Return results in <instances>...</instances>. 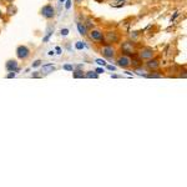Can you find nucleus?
I'll use <instances>...</instances> for the list:
<instances>
[{
    "mask_svg": "<svg viewBox=\"0 0 187 187\" xmlns=\"http://www.w3.org/2000/svg\"><path fill=\"white\" fill-rule=\"evenodd\" d=\"M154 54H155L154 49L149 48V46H145V48L140 49V51L136 54V55H137L141 60H149V59L154 58Z\"/></svg>",
    "mask_w": 187,
    "mask_h": 187,
    "instance_id": "1",
    "label": "nucleus"
},
{
    "mask_svg": "<svg viewBox=\"0 0 187 187\" xmlns=\"http://www.w3.org/2000/svg\"><path fill=\"white\" fill-rule=\"evenodd\" d=\"M121 51L125 54V55H129V56H134L136 54V50H135V45L131 41H125L121 45Z\"/></svg>",
    "mask_w": 187,
    "mask_h": 187,
    "instance_id": "2",
    "label": "nucleus"
},
{
    "mask_svg": "<svg viewBox=\"0 0 187 187\" xmlns=\"http://www.w3.org/2000/svg\"><path fill=\"white\" fill-rule=\"evenodd\" d=\"M89 38L96 41V43H100L102 44L104 43V33L99 29H92L89 31Z\"/></svg>",
    "mask_w": 187,
    "mask_h": 187,
    "instance_id": "3",
    "label": "nucleus"
},
{
    "mask_svg": "<svg viewBox=\"0 0 187 187\" xmlns=\"http://www.w3.org/2000/svg\"><path fill=\"white\" fill-rule=\"evenodd\" d=\"M16 56L20 60H26L30 56V49L25 45H20L16 48Z\"/></svg>",
    "mask_w": 187,
    "mask_h": 187,
    "instance_id": "4",
    "label": "nucleus"
},
{
    "mask_svg": "<svg viewBox=\"0 0 187 187\" xmlns=\"http://www.w3.org/2000/svg\"><path fill=\"white\" fill-rule=\"evenodd\" d=\"M40 14L43 15L45 19H51V18H54L55 16V9H54L53 5H45V6H43L41 8V10H40Z\"/></svg>",
    "mask_w": 187,
    "mask_h": 187,
    "instance_id": "5",
    "label": "nucleus"
},
{
    "mask_svg": "<svg viewBox=\"0 0 187 187\" xmlns=\"http://www.w3.org/2000/svg\"><path fill=\"white\" fill-rule=\"evenodd\" d=\"M120 40V35L116 33V31H109L106 33V35H104V41L109 44H114V43H119Z\"/></svg>",
    "mask_w": 187,
    "mask_h": 187,
    "instance_id": "6",
    "label": "nucleus"
},
{
    "mask_svg": "<svg viewBox=\"0 0 187 187\" xmlns=\"http://www.w3.org/2000/svg\"><path fill=\"white\" fill-rule=\"evenodd\" d=\"M101 55L104 56V58L106 59H112L114 56H115V49H114V46L112 45H105L104 48L101 49Z\"/></svg>",
    "mask_w": 187,
    "mask_h": 187,
    "instance_id": "7",
    "label": "nucleus"
},
{
    "mask_svg": "<svg viewBox=\"0 0 187 187\" xmlns=\"http://www.w3.org/2000/svg\"><path fill=\"white\" fill-rule=\"evenodd\" d=\"M117 66L122 67V69H127V67L131 66V56H129V55H122V56H120V58L117 59Z\"/></svg>",
    "mask_w": 187,
    "mask_h": 187,
    "instance_id": "8",
    "label": "nucleus"
},
{
    "mask_svg": "<svg viewBox=\"0 0 187 187\" xmlns=\"http://www.w3.org/2000/svg\"><path fill=\"white\" fill-rule=\"evenodd\" d=\"M145 66H146V69L150 70V71H155V70H157L158 67H160V60H158V59L151 58L145 62Z\"/></svg>",
    "mask_w": 187,
    "mask_h": 187,
    "instance_id": "9",
    "label": "nucleus"
},
{
    "mask_svg": "<svg viewBox=\"0 0 187 187\" xmlns=\"http://www.w3.org/2000/svg\"><path fill=\"white\" fill-rule=\"evenodd\" d=\"M18 67H19V64L16 60H8L5 64V69L8 71H18Z\"/></svg>",
    "mask_w": 187,
    "mask_h": 187,
    "instance_id": "10",
    "label": "nucleus"
},
{
    "mask_svg": "<svg viewBox=\"0 0 187 187\" xmlns=\"http://www.w3.org/2000/svg\"><path fill=\"white\" fill-rule=\"evenodd\" d=\"M5 13H6V15H9V16H14V15L18 13V8H16L13 3H10V4H8V6H6Z\"/></svg>",
    "mask_w": 187,
    "mask_h": 187,
    "instance_id": "11",
    "label": "nucleus"
},
{
    "mask_svg": "<svg viewBox=\"0 0 187 187\" xmlns=\"http://www.w3.org/2000/svg\"><path fill=\"white\" fill-rule=\"evenodd\" d=\"M56 70V66L53 65V64H46V65H43L41 67V72L43 74H50V72H53Z\"/></svg>",
    "mask_w": 187,
    "mask_h": 187,
    "instance_id": "12",
    "label": "nucleus"
},
{
    "mask_svg": "<svg viewBox=\"0 0 187 187\" xmlns=\"http://www.w3.org/2000/svg\"><path fill=\"white\" fill-rule=\"evenodd\" d=\"M131 66H134L135 69L136 67H140V66H142V60L135 54L134 56H132V59H131Z\"/></svg>",
    "mask_w": 187,
    "mask_h": 187,
    "instance_id": "13",
    "label": "nucleus"
},
{
    "mask_svg": "<svg viewBox=\"0 0 187 187\" xmlns=\"http://www.w3.org/2000/svg\"><path fill=\"white\" fill-rule=\"evenodd\" d=\"M77 29H79V33L81 34L82 36H85L87 34V28L84 24H81V23H77Z\"/></svg>",
    "mask_w": 187,
    "mask_h": 187,
    "instance_id": "14",
    "label": "nucleus"
},
{
    "mask_svg": "<svg viewBox=\"0 0 187 187\" xmlns=\"http://www.w3.org/2000/svg\"><path fill=\"white\" fill-rule=\"evenodd\" d=\"M84 77H87V79H97V77H99V74L96 71H89L84 75Z\"/></svg>",
    "mask_w": 187,
    "mask_h": 187,
    "instance_id": "15",
    "label": "nucleus"
},
{
    "mask_svg": "<svg viewBox=\"0 0 187 187\" xmlns=\"http://www.w3.org/2000/svg\"><path fill=\"white\" fill-rule=\"evenodd\" d=\"M146 76H147V77H150V79H160V77H162V74H157V72H152V74H147Z\"/></svg>",
    "mask_w": 187,
    "mask_h": 187,
    "instance_id": "16",
    "label": "nucleus"
},
{
    "mask_svg": "<svg viewBox=\"0 0 187 187\" xmlns=\"http://www.w3.org/2000/svg\"><path fill=\"white\" fill-rule=\"evenodd\" d=\"M74 77H75V79H79V77H84V74H82L81 70H76V71L74 72Z\"/></svg>",
    "mask_w": 187,
    "mask_h": 187,
    "instance_id": "17",
    "label": "nucleus"
},
{
    "mask_svg": "<svg viewBox=\"0 0 187 187\" xmlns=\"http://www.w3.org/2000/svg\"><path fill=\"white\" fill-rule=\"evenodd\" d=\"M96 62H97L99 65H106L105 60H102V59H96Z\"/></svg>",
    "mask_w": 187,
    "mask_h": 187,
    "instance_id": "18",
    "label": "nucleus"
},
{
    "mask_svg": "<svg viewBox=\"0 0 187 187\" xmlns=\"http://www.w3.org/2000/svg\"><path fill=\"white\" fill-rule=\"evenodd\" d=\"M64 69H65V70H69V71H72V70H74L72 65H64Z\"/></svg>",
    "mask_w": 187,
    "mask_h": 187,
    "instance_id": "19",
    "label": "nucleus"
},
{
    "mask_svg": "<svg viewBox=\"0 0 187 187\" xmlns=\"http://www.w3.org/2000/svg\"><path fill=\"white\" fill-rule=\"evenodd\" d=\"M41 65V60H36V61L33 64V67H38V66H40Z\"/></svg>",
    "mask_w": 187,
    "mask_h": 187,
    "instance_id": "20",
    "label": "nucleus"
},
{
    "mask_svg": "<svg viewBox=\"0 0 187 187\" xmlns=\"http://www.w3.org/2000/svg\"><path fill=\"white\" fill-rule=\"evenodd\" d=\"M85 48V45L81 43V41H79V43H76V49H82Z\"/></svg>",
    "mask_w": 187,
    "mask_h": 187,
    "instance_id": "21",
    "label": "nucleus"
},
{
    "mask_svg": "<svg viewBox=\"0 0 187 187\" xmlns=\"http://www.w3.org/2000/svg\"><path fill=\"white\" fill-rule=\"evenodd\" d=\"M66 9H70V6H71V0H66Z\"/></svg>",
    "mask_w": 187,
    "mask_h": 187,
    "instance_id": "22",
    "label": "nucleus"
},
{
    "mask_svg": "<svg viewBox=\"0 0 187 187\" xmlns=\"http://www.w3.org/2000/svg\"><path fill=\"white\" fill-rule=\"evenodd\" d=\"M96 72H97V74H102V72H104V69L99 67V69H96Z\"/></svg>",
    "mask_w": 187,
    "mask_h": 187,
    "instance_id": "23",
    "label": "nucleus"
},
{
    "mask_svg": "<svg viewBox=\"0 0 187 187\" xmlns=\"http://www.w3.org/2000/svg\"><path fill=\"white\" fill-rule=\"evenodd\" d=\"M61 34H62V35H67V34H69V30H67V29L61 30Z\"/></svg>",
    "mask_w": 187,
    "mask_h": 187,
    "instance_id": "24",
    "label": "nucleus"
},
{
    "mask_svg": "<svg viewBox=\"0 0 187 187\" xmlns=\"http://www.w3.org/2000/svg\"><path fill=\"white\" fill-rule=\"evenodd\" d=\"M107 69H109V70H111V71H115V70H116V67L115 66H111V65H109V66H107Z\"/></svg>",
    "mask_w": 187,
    "mask_h": 187,
    "instance_id": "25",
    "label": "nucleus"
},
{
    "mask_svg": "<svg viewBox=\"0 0 187 187\" xmlns=\"http://www.w3.org/2000/svg\"><path fill=\"white\" fill-rule=\"evenodd\" d=\"M75 3H76V4H81L82 0H75Z\"/></svg>",
    "mask_w": 187,
    "mask_h": 187,
    "instance_id": "26",
    "label": "nucleus"
},
{
    "mask_svg": "<svg viewBox=\"0 0 187 187\" xmlns=\"http://www.w3.org/2000/svg\"><path fill=\"white\" fill-rule=\"evenodd\" d=\"M5 1H8V3H9V4H10V3H13L14 0H5Z\"/></svg>",
    "mask_w": 187,
    "mask_h": 187,
    "instance_id": "27",
    "label": "nucleus"
},
{
    "mask_svg": "<svg viewBox=\"0 0 187 187\" xmlns=\"http://www.w3.org/2000/svg\"><path fill=\"white\" fill-rule=\"evenodd\" d=\"M3 18V13H1V10H0V19Z\"/></svg>",
    "mask_w": 187,
    "mask_h": 187,
    "instance_id": "28",
    "label": "nucleus"
},
{
    "mask_svg": "<svg viewBox=\"0 0 187 187\" xmlns=\"http://www.w3.org/2000/svg\"><path fill=\"white\" fill-rule=\"evenodd\" d=\"M95 1H97V3H102L104 0H95Z\"/></svg>",
    "mask_w": 187,
    "mask_h": 187,
    "instance_id": "29",
    "label": "nucleus"
},
{
    "mask_svg": "<svg viewBox=\"0 0 187 187\" xmlns=\"http://www.w3.org/2000/svg\"><path fill=\"white\" fill-rule=\"evenodd\" d=\"M60 1H61V3H62V1H65V0H60Z\"/></svg>",
    "mask_w": 187,
    "mask_h": 187,
    "instance_id": "30",
    "label": "nucleus"
},
{
    "mask_svg": "<svg viewBox=\"0 0 187 187\" xmlns=\"http://www.w3.org/2000/svg\"><path fill=\"white\" fill-rule=\"evenodd\" d=\"M0 33H1V30H0Z\"/></svg>",
    "mask_w": 187,
    "mask_h": 187,
    "instance_id": "31",
    "label": "nucleus"
}]
</instances>
